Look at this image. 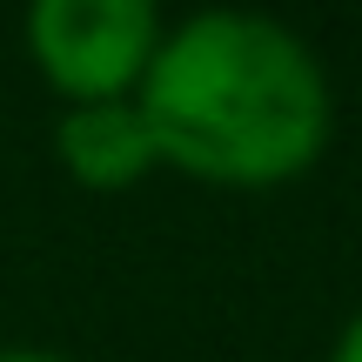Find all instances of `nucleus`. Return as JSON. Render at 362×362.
<instances>
[{
  "label": "nucleus",
  "instance_id": "f257e3e1",
  "mask_svg": "<svg viewBox=\"0 0 362 362\" xmlns=\"http://www.w3.org/2000/svg\"><path fill=\"white\" fill-rule=\"evenodd\" d=\"M134 107L161 161L221 188L309 175L336 128L322 54L255 7H202L161 27Z\"/></svg>",
  "mask_w": 362,
  "mask_h": 362
},
{
  "label": "nucleus",
  "instance_id": "f03ea898",
  "mask_svg": "<svg viewBox=\"0 0 362 362\" xmlns=\"http://www.w3.org/2000/svg\"><path fill=\"white\" fill-rule=\"evenodd\" d=\"M161 40L155 0H34L27 54L67 101H121L141 88Z\"/></svg>",
  "mask_w": 362,
  "mask_h": 362
},
{
  "label": "nucleus",
  "instance_id": "7ed1b4c3",
  "mask_svg": "<svg viewBox=\"0 0 362 362\" xmlns=\"http://www.w3.org/2000/svg\"><path fill=\"white\" fill-rule=\"evenodd\" d=\"M54 155L81 188H134L161 161V148L134 94H121V101H67L54 121Z\"/></svg>",
  "mask_w": 362,
  "mask_h": 362
},
{
  "label": "nucleus",
  "instance_id": "20e7f679",
  "mask_svg": "<svg viewBox=\"0 0 362 362\" xmlns=\"http://www.w3.org/2000/svg\"><path fill=\"white\" fill-rule=\"evenodd\" d=\"M329 362H362V309L336 329V342H329Z\"/></svg>",
  "mask_w": 362,
  "mask_h": 362
},
{
  "label": "nucleus",
  "instance_id": "39448f33",
  "mask_svg": "<svg viewBox=\"0 0 362 362\" xmlns=\"http://www.w3.org/2000/svg\"><path fill=\"white\" fill-rule=\"evenodd\" d=\"M0 362H67V356H54V349H27V342H13V349H0Z\"/></svg>",
  "mask_w": 362,
  "mask_h": 362
}]
</instances>
